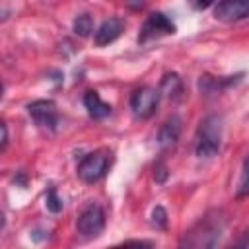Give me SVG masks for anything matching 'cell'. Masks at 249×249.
I'll list each match as a JSON object with an SVG mask.
<instances>
[{
  "label": "cell",
  "instance_id": "6da1fadb",
  "mask_svg": "<svg viewBox=\"0 0 249 249\" xmlns=\"http://www.w3.org/2000/svg\"><path fill=\"white\" fill-rule=\"evenodd\" d=\"M224 218L220 212H210L200 218L189 231H185L181 239V247H214L224 231Z\"/></svg>",
  "mask_w": 249,
  "mask_h": 249
},
{
  "label": "cell",
  "instance_id": "7a4b0ae2",
  "mask_svg": "<svg viewBox=\"0 0 249 249\" xmlns=\"http://www.w3.org/2000/svg\"><path fill=\"white\" fill-rule=\"evenodd\" d=\"M222 130H224V119L216 113L206 115L195 134V152L198 158H212L218 154L222 146Z\"/></svg>",
  "mask_w": 249,
  "mask_h": 249
},
{
  "label": "cell",
  "instance_id": "3957f363",
  "mask_svg": "<svg viewBox=\"0 0 249 249\" xmlns=\"http://www.w3.org/2000/svg\"><path fill=\"white\" fill-rule=\"evenodd\" d=\"M111 150L107 148H99V150H93L89 154H86L82 158V161L78 163V177L84 181V183H97L107 171H109V165H111Z\"/></svg>",
  "mask_w": 249,
  "mask_h": 249
},
{
  "label": "cell",
  "instance_id": "277c9868",
  "mask_svg": "<svg viewBox=\"0 0 249 249\" xmlns=\"http://www.w3.org/2000/svg\"><path fill=\"white\" fill-rule=\"evenodd\" d=\"M160 89L156 88H150V86H142V88H136L132 93H130V109L136 117L140 119H148L156 113V107L160 103Z\"/></svg>",
  "mask_w": 249,
  "mask_h": 249
},
{
  "label": "cell",
  "instance_id": "5b68a950",
  "mask_svg": "<svg viewBox=\"0 0 249 249\" xmlns=\"http://www.w3.org/2000/svg\"><path fill=\"white\" fill-rule=\"evenodd\" d=\"M173 33H175V23L163 12H152L140 27L138 43H148L161 35H173Z\"/></svg>",
  "mask_w": 249,
  "mask_h": 249
},
{
  "label": "cell",
  "instance_id": "8992f818",
  "mask_svg": "<svg viewBox=\"0 0 249 249\" xmlns=\"http://www.w3.org/2000/svg\"><path fill=\"white\" fill-rule=\"evenodd\" d=\"M103 228H105V212L97 204L86 206L76 220V230L84 237H97L103 231Z\"/></svg>",
  "mask_w": 249,
  "mask_h": 249
},
{
  "label": "cell",
  "instance_id": "52a82bcc",
  "mask_svg": "<svg viewBox=\"0 0 249 249\" xmlns=\"http://www.w3.org/2000/svg\"><path fill=\"white\" fill-rule=\"evenodd\" d=\"M27 113L29 117L43 128H49V130H56V124H58V115H56V105L54 101L51 99H37V101H31L27 105Z\"/></svg>",
  "mask_w": 249,
  "mask_h": 249
},
{
  "label": "cell",
  "instance_id": "ba28073f",
  "mask_svg": "<svg viewBox=\"0 0 249 249\" xmlns=\"http://www.w3.org/2000/svg\"><path fill=\"white\" fill-rule=\"evenodd\" d=\"M214 18L222 23H235L249 18V0H218Z\"/></svg>",
  "mask_w": 249,
  "mask_h": 249
},
{
  "label": "cell",
  "instance_id": "9c48e42d",
  "mask_svg": "<svg viewBox=\"0 0 249 249\" xmlns=\"http://www.w3.org/2000/svg\"><path fill=\"white\" fill-rule=\"evenodd\" d=\"M181 124L183 123L177 115H171L169 119H165V123L158 130V146L161 150H169L177 144V140L181 136Z\"/></svg>",
  "mask_w": 249,
  "mask_h": 249
},
{
  "label": "cell",
  "instance_id": "30bf717a",
  "mask_svg": "<svg viewBox=\"0 0 249 249\" xmlns=\"http://www.w3.org/2000/svg\"><path fill=\"white\" fill-rule=\"evenodd\" d=\"M123 29H124V21L121 18H109V19H105L97 27V31H95V45L97 47H105V45L113 43L115 39L121 37Z\"/></svg>",
  "mask_w": 249,
  "mask_h": 249
},
{
  "label": "cell",
  "instance_id": "8fae6325",
  "mask_svg": "<svg viewBox=\"0 0 249 249\" xmlns=\"http://www.w3.org/2000/svg\"><path fill=\"white\" fill-rule=\"evenodd\" d=\"M84 107L88 109L89 117H93V119H103V117L111 115V105L105 103L99 97V93L93 91V89H89V91L84 93Z\"/></svg>",
  "mask_w": 249,
  "mask_h": 249
},
{
  "label": "cell",
  "instance_id": "7c38bea8",
  "mask_svg": "<svg viewBox=\"0 0 249 249\" xmlns=\"http://www.w3.org/2000/svg\"><path fill=\"white\" fill-rule=\"evenodd\" d=\"M179 91H181V78L177 74H165L161 78V84H160V93L175 97Z\"/></svg>",
  "mask_w": 249,
  "mask_h": 249
},
{
  "label": "cell",
  "instance_id": "4fadbf2b",
  "mask_svg": "<svg viewBox=\"0 0 249 249\" xmlns=\"http://www.w3.org/2000/svg\"><path fill=\"white\" fill-rule=\"evenodd\" d=\"M235 196H237V198H245V196H249V156H245V160H243L241 177H239V183H237Z\"/></svg>",
  "mask_w": 249,
  "mask_h": 249
},
{
  "label": "cell",
  "instance_id": "5bb4252c",
  "mask_svg": "<svg viewBox=\"0 0 249 249\" xmlns=\"http://www.w3.org/2000/svg\"><path fill=\"white\" fill-rule=\"evenodd\" d=\"M93 29V19L89 14H80L76 19H74V33L80 35V37H88Z\"/></svg>",
  "mask_w": 249,
  "mask_h": 249
},
{
  "label": "cell",
  "instance_id": "9a60e30c",
  "mask_svg": "<svg viewBox=\"0 0 249 249\" xmlns=\"http://www.w3.org/2000/svg\"><path fill=\"white\" fill-rule=\"evenodd\" d=\"M47 208H49L51 212H60V210H62V200L58 198L54 187H51V189L47 191Z\"/></svg>",
  "mask_w": 249,
  "mask_h": 249
},
{
  "label": "cell",
  "instance_id": "2e32d148",
  "mask_svg": "<svg viewBox=\"0 0 249 249\" xmlns=\"http://www.w3.org/2000/svg\"><path fill=\"white\" fill-rule=\"evenodd\" d=\"M152 224H154L156 228H160V230H163V228L167 226V212H165L163 206H156V208L152 210Z\"/></svg>",
  "mask_w": 249,
  "mask_h": 249
},
{
  "label": "cell",
  "instance_id": "e0dca14e",
  "mask_svg": "<svg viewBox=\"0 0 249 249\" xmlns=\"http://www.w3.org/2000/svg\"><path fill=\"white\" fill-rule=\"evenodd\" d=\"M167 175H169V171H167V167L163 165V161H158L156 167H154V179H156L158 183H165Z\"/></svg>",
  "mask_w": 249,
  "mask_h": 249
},
{
  "label": "cell",
  "instance_id": "ac0fdd59",
  "mask_svg": "<svg viewBox=\"0 0 249 249\" xmlns=\"http://www.w3.org/2000/svg\"><path fill=\"white\" fill-rule=\"evenodd\" d=\"M214 2H216V0H189V4H191L195 10H206V8H210Z\"/></svg>",
  "mask_w": 249,
  "mask_h": 249
},
{
  "label": "cell",
  "instance_id": "d6986e66",
  "mask_svg": "<svg viewBox=\"0 0 249 249\" xmlns=\"http://www.w3.org/2000/svg\"><path fill=\"white\" fill-rule=\"evenodd\" d=\"M8 146V126L6 123H2V150H6Z\"/></svg>",
  "mask_w": 249,
  "mask_h": 249
},
{
  "label": "cell",
  "instance_id": "ffe728a7",
  "mask_svg": "<svg viewBox=\"0 0 249 249\" xmlns=\"http://www.w3.org/2000/svg\"><path fill=\"white\" fill-rule=\"evenodd\" d=\"M126 245H150L148 241H124Z\"/></svg>",
  "mask_w": 249,
  "mask_h": 249
}]
</instances>
